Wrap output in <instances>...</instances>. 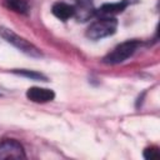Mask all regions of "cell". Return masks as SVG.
<instances>
[{"mask_svg":"<svg viewBox=\"0 0 160 160\" xmlns=\"http://www.w3.org/2000/svg\"><path fill=\"white\" fill-rule=\"evenodd\" d=\"M140 42L138 40H128L124 41L121 44H119L118 46H115L104 59L102 61L105 64H110V65H115V64H120L124 62L126 59H129L139 48Z\"/></svg>","mask_w":160,"mask_h":160,"instance_id":"obj_3","label":"cell"},{"mask_svg":"<svg viewBox=\"0 0 160 160\" xmlns=\"http://www.w3.org/2000/svg\"><path fill=\"white\" fill-rule=\"evenodd\" d=\"M74 16L78 19V21H86L95 15V9L90 0H78V2L74 5Z\"/></svg>","mask_w":160,"mask_h":160,"instance_id":"obj_6","label":"cell"},{"mask_svg":"<svg viewBox=\"0 0 160 160\" xmlns=\"http://www.w3.org/2000/svg\"><path fill=\"white\" fill-rule=\"evenodd\" d=\"M160 155L159 152V149L155 148V146H150V148H146L144 150V158L148 159V160H152V159H158Z\"/></svg>","mask_w":160,"mask_h":160,"instance_id":"obj_11","label":"cell"},{"mask_svg":"<svg viewBox=\"0 0 160 160\" xmlns=\"http://www.w3.org/2000/svg\"><path fill=\"white\" fill-rule=\"evenodd\" d=\"M26 158L22 145L14 139L0 141V159H24Z\"/></svg>","mask_w":160,"mask_h":160,"instance_id":"obj_4","label":"cell"},{"mask_svg":"<svg viewBox=\"0 0 160 160\" xmlns=\"http://www.w3.org/2000/svg\"><path fill=\"white\" fill-rule=\"evenodd\" d=\"M26 98L32 101V102H49L52 101L55 98V92L51 89H46V88H39V86H32L29 88L26 91Z\"/></svg>","mask_w":160,"mask_h":160,"instance_id":"obj_5","label":"cell"},{"mask_svg":"<svg viewBox=\"0 0 160 160\" xmlns=\"http://www.w3.org/2000/svg\"><path fill=\"white\" fill-rule=\"evenodd\" d=\"M15 74L20 75V76H25V78H29L31 80H41V81H48V78L41 74V72H38V71H32V70H25V69H21V70H14Z\"/></svg>","mask_w":160,"mask_h":160,"instance_id":"obj_10","label":"cell"},{"mask_svg":"<svg viewBox=\"0 0 160 160\" xmlns=\"http://www.w3.org/2000/svg\"><path fill=\"white\" fill-rule=\"evenodd\" d=\"M0 36L4 40H6L9 44H11L12 46L19 49L21 52H24V54H26V55H29L31 58H41V51L34 44H31L26 39L21 38L20 35L14 32L9 28L0 26Z\"/></svg>","mask_w":160,"mask_h":160,"instance_id":"obj_1","label":"cell"},{"mask_svg":"<svg viewBox=\"0 0 160 160\" xmlns=\"http://www.w3.org/2000/svg\"><path fill=\"white\" fill-rule=\"evenodd\" d=\"M4 6L14 12L18 14H28L29 12V4L26 0H4L2 1Z\"/></svg>","mask_w":160,"mask_h":160,"instance_id":"obj_9","label":"cell"},{"mask_svg":"<svg viewBox=\"0 0 160 160\" xmlns=\"http://www.w3.org/2000/svg\"><path fill=\"white\" fill-rule=\"evenodd\" d=\"M51 12L59 20L66 21L68 19L74 16L75 10H74V5H70V4H66V2H62V1H58V2H55L52 5Z\"/></svg>","mask_w":160,"mask_h":160,"instance_id":"obj_8","label":"cell"},{"mask_svg":"<svg viewBox=\"0 0 160 160\" xmlns=\"http://www.w3.org/2000/svg\"><path fill=\"white\" fill-rule=\"evenodd\" d=\"M118 29V20L115 18H101L94 21L86 30V36L91 40H100L115 34Z\"/></svg>","mask_w":160,"mask_h":160,"instance_id":"obj_2","label":"cell"},{"mask_svg":"<svg viewBox=\"0 0 160 160\" xmlns=\"http://www.w3.org/2000/svg\"><path fill=\"white\" fill-rule=\"evenodd\" d=\"M128 5H129L128 0H121L119 2H111V4H104L98 10H95V14L102 18H112L114 15L122 12Z\"/></svg>","mask_w":160,"mask_h":160,"instance_id":"obj_7","label":"cell"}]
</instances>
